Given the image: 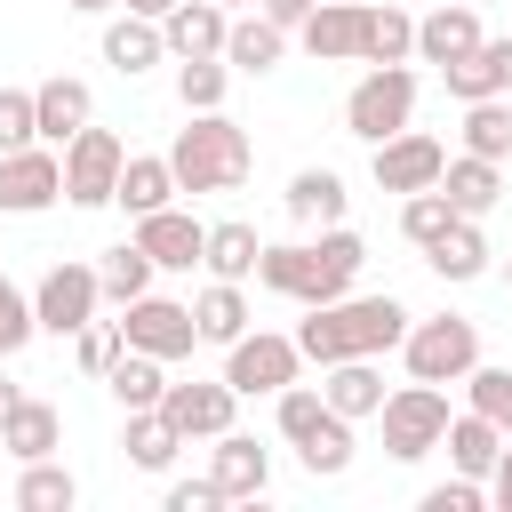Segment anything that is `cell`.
<instances>
[{"label": "cell", "instance_id": "6da1fadb", "mask_svg": "<svg viewBox=\"0 0 512 512\" xmlns=\"http://www.w3.org/2000/svg\"><path fill=\"white\" fill-rule=\"evenodd\" d=\"M360 264H368V248H360V232H344V224H320V240H264L256 248V280L272 288V296H288V304H328V296H344L352 280H360Z\"/></svg>", "mask_w": 512, "mask_h": 512}, {"label": "cell", "instance_id": "7a4b0ae2", "mask_svg": "<svg viewBox=\"0 0 512 512\" xmlns=\"http://www.w3.org/2000/svg\"><path fill=\"white\" fill-rule=\"evenodd\" d=\"M408 336V304L400 296H328V304H304V328H296V352L304 360H376Z\"/></svg>", "mask_w": 512, "mask_h": 512}, {"label": "cell", "instance_id": "3957f363", "mask_svg": "<svg viewBox=\"0 0 512 512\" xmlns=\"http://www.w3.org/2000/svg\"><path fill=\"white\" fill-rule=\"evenodd\" d=\"M168 168H176V192H240L256 152H248V128H232L224 112H184Z\"/></svg>", "mask_w": 512, "mask_h": 512}, {"label": "cell", "instance_id": "277c9868", "mask_svg": "<svg viewBox=\"0 0 512 512\" xmlns=\"http://www.w3.org/2000/svg\"><path fill=\"white\" fill-rule=\"evenodd\" d=\"M416 120V72L408 64H368L360 80H352V96H344V128L360 136V144H384V136H400Z\"/></svg>", "mask_w": 512, "mask_h": 512}, {"label": "cell", "instance_id": "5b68a950", "mask_svg": "<svg viewBox=\"0 0 512 512\" xmlns=\"http://www.w3.org/2000/svg\"><path fill=\"white\" fill-rule=\"evenodd\" d=\"M400 360L416 384H464V368L480 360V328L464 312H440V320H408L400 336Z\"/></svg>", "mask_w": 512, "mask_h": 512}, {"label": "cell", "instance_id": "8992f818", "mask_svg": "<svg viewBox=\"0 0 512 512\" xmlns=\"http://www.w3.org/2000/svg\"><path fill=\"white\" fill-rule=\"evenodd\" d=\"M376 424H384V456H392V464H416V456H432L440 432H448V392H440V384H400V392H384Z\"/></svg>", "mask_w": 512, "mask_h": 512}, {"label": "cell", "instance_id": "52a82bcc", "mask_svg": "<svg viewBox=\"0 0 512 512\" xmlns=\"http://www.w3.org/2000/svg\"><path fill=\"white\" fill-rule=\"evenodd\" d=\"M120 336H128V352H152V360H192V344H200V328H192V304H176V296H128L120 304Z\"/></svg>", "mask_w": 512, "mask_h": 512}, {"label": "cell", "instance_id": "ba28073f", "mask_svg": "<svg viewBox=\"0 0 512 512\" xmlns=\"http://www.w3.org/2000/svg\"><path fill=\"white\" fill-rule=\"evenodd\" d=\"M120 160H128V144H120L112 128H96V120H88V128L64 144V200H72V208H112Z\"/></svg>", "mask_w": 512, "mask_h": 512}, {"label": "cell", "instance_id": "9c48e42d", "mask_svg": "<svg viewBox=\"0 0 512 512\" xmlns=\"http://www.w3.org/2000/svg\"><path fill=\"white\" fill-rule=\"evenodd\" d=\"M56 200H64V152L56 144L0 152V216H40Z\"/></svg>", "mask_w": 512, "mask_h": 512}, {"label": "cell", "instance_id": "30bf717a", "mask_svg": "<svg viewBox=\"0 0 512 512\" xmlns=\"http://www.w3.org/2000/svg\"><path fill=\"white\" fill-rule=\"evenodd\" d=\"M96 304H104L96 264H48V272H40V288H32V320H40L48 336L88 328V320H96Z\"/></svg>", "mask_w": 512, "mask_h": 512}, {"label": "cell", "instance_id": "8fae6325", "mask_svg": "<svg viewBox=\"0 0 512 512\" xmlns=\"http://www.w3.org/2000/svg\"><path fill=\"white\" fill-rule=\"evenodd\" d=\"M296 368H304V352H296V336H232L224 344V384L248 400V392H280V384H296Z\"/></svg>", "mask_w": 512, "mask_h": 512}, {"label": "cell", "instance_id": "7c38bea8", "mask_svg": "<svg viewBox=\"0 0 512 512\" xmlns=\"http://www.w3.org/2000/svg\"><path fill=\"white\" fill-rule=\"evenodd\" d=\"M232 408H240V392H232L224 376H216V384H200V376H192V384H168V392H160V416L176 424V440H184V448H192V440L232 432Z\"/></svg>", "mask_w": 512, "mask_h": 512}, {"label": "cell", "instance_id": "4fadbf2b", "mask_svg": "<svg viewBox=\"0 0 512 512\" xmlns=\"http://www.w3.org/2000/svg\"><path fill=\"white\" fill-rule=\"evenodd\" d=\"M440 168H448V152L424 128H400L376 144V192H424V184H440Z\"/></svg>", "mask_w": 512, "mask_h": 512}, {"label": "cell", "instance_id": "5bb4252c", "mask_svg": "<svg viewBox=\"0 0 512 512\" xmlns=\"http://www.w3.org/2000/svg\"><path fill=\"white\" fill-rule=\"evenodd\" d=\"M136 248H144L160 272H192V264H200V248H208V224H200V216H184V208L168 200V208L136 216Z\"/></svg>", "mask_w": 512, "mask_h": 512}, {"label": "cell", "instance_id": "9a60e30c", "mask_svg": "<svg viewBox=\"0 0 512 512\" xmlns=\"http://www.w3.org/2000/svg\"><path fill=\"white\" fill-rule=\"evenodd\" d=\"M360 32H368V0H320L296 40L312 48V64H360Z\"/></svg>", "mask_w": 512, "mask_h": 512}, {"label": "cell", "instance_id": "2e32d148", "mask_svg": "<svg viewBox=\"0 0 512 512\" xmlns=\"http://www.w3.org/2000/svg\"><path fill=\"white\" fill-rule=\"evenodd\" d=\"M448 96L456 104H480V96H512V32L504 40H472L456 64H440Z\"/></svg>", "mask_w": 512, "mask_h": 512}, {"label": "cell", "instance_id": "e0dca14e", "mask_svg": "<svg viewBox=\"0 0 512 512\" xmlns=\"http://www.w3.org/2000/svg\"><path fill=\"white\" fill-rule=\"evenodd\" d=\"M32 120H40V144H72L88 120H96V96H88V80H72V72H56V80H40L32 88Z\"/></svg>", "mask_w": 512, "mask_h": 512}, {"label": "cell", "instance_id": "ac0fdd59", "mask_svg": "<svg viewBox=\"0 0 512 512\" xmlns=\"http://www.w3.org/2000/svg\"><path fill=\"white\" fill-rule=\"evenodd\" d=\"M224 32H232V8H216V0H176L160 16L168 56H224Z\"/></svg>", "mask_w": 512, "mask_h": 512}, {"label": "cell", "instance_id": "d6986e66", "mask_svg": "<svg viewBox=\"0 0 512 512\" xmlns=\"http://www.w3.org/2000/svg\"><path fill=\"white\" fill-rule=\"evenodd\" d=\"M208 480L224 488V504H240V496H264V488H272V456H264V448H256L248 432H216Z\"/></svg>", "mask_w": 512, "mask_h": 512}, {"label": "cell", "instance_id": "ffe728a7", "mask_svg": "<svg viewBox=\"0 0 512 512\" xmlns=\"http://www.w3.org/2000/svg\"><path fill=\"white\" fill-rule=\"evenodd\" d=\"M320 400L336 408V416H376L384 408V376H376V360H328L320 368Z\"/></svg>", "mask_w": 512, "mask_h": 512}, {"label": "cell", "instance_id": "44dd1931", "mask_svg": "<svg viewBox=\"0 0 512 512\" xmlns=\"http://www.w3.org/2000/svg\"><path fill=\"white\" fill-rule=\"evenodd\" d=\"M472 40H480V16H472V0H440V8L416 24V56H424V64H456Z\"/></svg>", "mask_w": 512, "mask_h": 512}, {"label": "cell", "instance_id": "7402d4cb", "mask_svg": "<svg viewBox=\"0 0 512 512\" xmlns=\"http://www.w3.org/2000/svg\"><path fill=\"white\" fill-rule=\"evenodd\" d=\"M168 192H176V168H168V152H128V160H120V184H112V200H120L128 216H152V208H168Z\"/></svg>", "mask_w": 512, "mask_h": 512}, {"label": "cell", "instance_id": "603a6c76", "mask_svg": "<svg viewBox=\"0 0 512 512\" xmlns=\"http://www.w3.org/2000/svg\"><path fill=\"white\" fill-rule=\"evenodd\" d=\"M440 192H448V208H456V216H488V208L504 200V168H496V160H480V152H464V160H448V168H440Z\"/></svg>", "mask_w": 512, "mask_h": 512}, {"label": "cell", "instance_id": "cb8c5ba5", "mask_svg": "<svg viewBox=\"0 0 512 512\" xmlns=\"http://www.w3.org/2000/svg\"><path fill=\"white\" fill-rule=\"evenodd\" d=\"M160 56H168V40H160L152 16H112V24H104V64H112V72L136 80V72H152Z\"/></svg>", "mask_w": 512, "mask_h": 512}, {"label": "cell", "instance_id": "d4e9b609", "mask_svg": "<svg viewBox=\"0 0 512 512\" xmlns=\"http://www.w3.org/2000/svg\"><path fill=\"white\" fill-rule=\"evenodd\" d=\"M56 440H64V416H56L48 400H16V408H8V424H0V448H8L16 464L56 456Z\"/></svg>", "mask_w": 512, "mask_h": 512}, {"label": "cell", "instance_id": "484cf974", "mask_svg": "<svg viewBox=\"0 0 512 512\" xmlns=\"http://www.w3.org/2000/svg\"><path fill=\"white\" fill-rule=\"evenodd\" d=\"M440 448H448V464L464 472V480H488V464H496V448H504V432L480 416V408H464V416H448V432H440Z\"/></svg>", "mask_w": 512, "mask_h": 512}, {"label": "cell", "instance_id": "4316f807", "mask_svg": "<svg viewBox=\"0 0 512 512\" xmlns=\"http://www.w3.org/2000/svg\"><path fill=\"white\" fill-rule=\"evenodd\" d=\"M280 56H288V32L272 16H232V32H224V64L232 72H272Z\"/></svg>", "mask_w": 512, "mask_h": 512}, {"label": "cell", "instance_id": "83f0119b", "mask_svg": "<svg viewBox=\"0 0 512 512\" xmlns=\"http://www.w3.org/2000/svg\"><path fill=\"white\" fill-rule=\"evenodd\" d=\"M424 256H432L440 280H480V272H488V232H480V216H456Z\"/></svg>", "mask_w": 512, "mask_h": 512}, {"label": "cell", "instance_id": "f1b7e54d", "mask_svg": "<svg viewBox=\"0 0 512 512\" xmlns=\"http://www.w3.org/2000/svg\"><path fill=\"white\" fill-rule=\"evenodd\" d=\"M104 392L120 400V416H128V408H160V392H168V360H152V352H120V360L104 368Z\"/></svg>", "mask_w": 512, "mask_h": 512}, {"label": "cell", "instance_id": "f546056e", "mask_svg": "<svg viewBox=\"0 0 512 512\" xmlns=\"http://www.w3.org/2000/svg\"><path fill=\"white\" fill-rule=\"evenodd\" d=\"M120 448H128V464H136V472H168L184 440H176V424H168L160 408H128V424H120Z\"/></svg>", "mask_w": 512, "mask_h": 512}, {"label": "cell", "instance_id": "4dcf8cb0", "mask_svg": "<svg viewBox=\"0 0 512 512\" xmlns=\"http://www.w3.org/2000/svg\"><path fill=\"white\" fill-rule=\"evenodd\" d=\"M288 216L296 224H344V176L336 168H296L288 176Z\"/></svg>", "mask_w": 512, "mask_h": 512}, {"label": "cell", "instance_id": "1f68e13d", "mask_svg": "<svg viewBox=\"0 0 512 512\" xmlns=\"http://www.w3.org/2000/svg\"><path fill=\"white\" fill-rule=\"evenodd\" d=\"M192 328H200V344H232V336H248V296H240V280H208L200 304H192Z\"/></svg>", "mask_w": 512, "mask_h": 512}, {"label": "cell", "instance_id": "d6a6232c", "mask_svg": "<svg viewBox=\"0 0 512 512\" xmlns=\"http://www.w3.org/2000/svg\"><path fill=\"white\" fill-rule=\"evenodd\" d=\"M72 504H80V480L56 456H32L24 480H16V512H72Z\"/></svg>", "mask_w": 512, "mask_h": 512}, {"label": "cell", "instance_id": "836d02e7", "mask_svg": "<svg viewBox=\"0 0 512 512\" xmlns=\"http://www.w3.org/2000/svg\"><path fill=\"white\" fill-rule=\"evenodd\" d=\"M224 88H232L224 56H176V104L184 112H224Z\"/></svg>", "mask_w": 512, "mask_h": 512}, {"label": "cell", "instance_id": "e575fe53", "mask_svg": "<svg viewBox=\"0 0 512 512\" xmlns=\"http://www.w3.org/2000/svg\"><path fill=\"white\" fill-rule=\"evenodd\" d=\"M464 152H480V160H512V104L504 96H480V104H464Z\"/></svg>", "mask_w": 512, "mask_h": 512}, {"label": "cell", "instance_id": "d590c367", "mask_svg": "<svg viewBox=\"0 0 512 512\" xmlns=\"http://www.w3.org/2000/svg\"><path fill=\"white\" fill-rule=\"evenodd\" d=\"M408 56H416V16H400V8H368L360 64H408Z\"/></svg>", "mask_w": 512, "mask_h": 512}, {"label": "cell", "instance_id": "8d00e7d4", "mask_svg": "<svg viewBox=\"0 0 512 512\" xmlns=\"http://www.w3.org/2000/svg\"><path fill=\"white\" fill-rule=\"evenodd\" d=\"M256 224H208V248H200V264L216 272V280H248L256 272Z\"/></svg>", "mask_w": 512, "mask_h": 512}, {"label": "cell", "instance_id": "74e56055", "mask_svg": "<svg viewBox=\"0 0 512 512\" xmlns=\"http://www.w3.org/2000/svg\"><path fill=\"white\" fill-rule=\"evenodd\" d=\"M152 256L136 248V240H120V248H104V264H96V288H104V304H128V296H144L152 288Z\"/></svg>", "mask_w": 512, "mask_h": 512}, {"label": "cell", "instance_id": "f35d334b", "mask_svg": "<svg viewBox=\"0 0 512 512\" xmlns=\"http://www.w3.org/2000/svg\"><path fill=\"white\" fill-rule=\"evenodd\" d=\"M296 456H304V472H312V480H336V472H352V416H328L312 440H296Z\"/></svg>", "mask_w": 512, "mask_h": 512}, {"label": "cell", "instance_id": "ab89813d", "mask_svg": "<svg viewBox=\"0 0 512 512\" xmlns=\"http://www.w3.org/2000/svg\"><path fill=\"white\" fill-rule=\"evenodd\" d=\"M448 224H456V208H448V192H440V184H424V192H400V232H408L416 248H432Z\"/></svg>", "mask_w": 512, "mask_h": 512}, {"label": "cell", "instance_id": "60d3db41", "mask_svg": "<svg viewBox=\"0 0 512 512\" xmlns=\"http://www.w3.org/2000/svg\"><path fill=\"white\" fill-rule=\"evenodd\" d=\"M464 392H472V408L512 440V368H488V360H472L464 368Z\"/></svg>", "mask_w": 512, "mask_h": 512}, {"label": "cell", "instance_id": "b9f144b4", "mask_svg": "<svg viewBox=\"0 0 512 512\" xmlns=\"http://www.w3.org/2000/svg\"><path fill=\"white\" fill-rule=\"evenodd\" d=\"M72 352H80L88 376H104V368L128 352V336H120V320H88V328H72Z\"/></svg>", "mask_w": 512, "mask_h": 512}, {"label": "cell", "instance_id": "7bdbcfd3", "mask_svg": "<svg viewBox=\"0 0 512 512\" xmlns=\"http://www.w3.org/2000/svg\"><path fill=\"white\" fill-rule=\"evenodd\" d=\"M24 144H40L32 88H0V152H24Z\"/></svg>", "mask_w": 512, "mask_h": 512}, {"label": "cell", "instance_id": "ee69618b", "mask_svg": "<svg viewBox=\"0 0 512 512\" xmlns=\"http://www.w3.org/2000/svg\"><path fill=\"white\" fill-rule=\"evenodd\" d=\"M32 296L16 288V280H0V352H16V344H32Z\"/></svg>", "mask_w": 512, "mask_h": 512}, {"label": "cell", "instance_id": "f6af8a7d", "mask_svg": "<svg viewBox=\"0 0 512 512\" xmlns=\"http://www.w3.org/2000/svg\"><path fill=\"white\" fill-rule=\"evenodd\" d=\"M488 504V480H440V488H424V512H480Z\"/></svg>", "mask_w": 512, "mask_h": 512}, {"label": "cell", "instance_id": "bcb514c9", "mask_svg": "<svg viewBox=\"0 0 512 512\" xmlns=\"http://www.w3.org/2000/svg\"><path fill=\"white\" fill-rule=\"evenodd\" d=\"M216 504H224L216 480H176V488H168V512H216Z\"/></svg>", "mask_w": 512, "mask_h": 512}, {"label": "cell", "instance_id": "7dc6e473", "mask_svg": "<svg viewBox=\"0 0 512 512\" xmlns=\"http://www.w3.org/2000/svg\"><path fill=\"white\" fill-rule=\"evenodd\" d=\"M488 504L496 512H512V440L496 448V464H488Z\"/></svg>", "mask_w": 512, "mask_h": 512}, {"label": "cell", "instance_id": "c3c4849f", "mask_svg": "<svg viewBox=\"0 0 512 512\" xmlns=\"http://www.w3.org/2000/svg\"><path fill=\"white\" fill-rule=\"evenodd\" d=\"M312 8H320V0H264V16H272V24H280V32H296V24H304V16H312Z\"/></svg>", "mask_w": 512, "mask_h": 512}, {"label": "cell", "instance_id": "681fc988", "mask_svg": "<svg viewBox=\"0 0 512 512\" xmlns=\"http://www.w3.org/2000/svg\"><path fill=\"white\" fill-rule=\"evenodd\" d=\"M168 8H176V0H128V16H152V24H160Z\"/></svg>", "mask_w": 512, "mask_h": 512}, {"label": "cell", "instance_id": "f907efd6", "mask_svg": "<svg viewBox=\"0 0 512 512\" xmlns=\"http://www.w3.org/2000/svg\"><path fill=\"white\" fill-rule=\"evenodd\" d=\"M16 400H24V392H16L8 376H0V424H8V408H16Z\"/></svg>", "mask_w": 512, "mask_h": 512}, {"label": "cell", "instance_id": "816d5d0a", "mask_svg": "<svg viewBox=\"0 0 512 512\" xmlns=\"http://www.w3.org/2000/svg\"><path fill=\"white\" fill-rule=\"evenodd\" d=\"M64 8H80V16H104V8H120V0H64Z\"/></svg>", "mask_w": 512, "mask_h": 512}, {"label": "cell", "instance_id": "f5cc1de1", "mask_svg": "<svg viewBox=\"0 0 512 512\" xmlns=\"http://www.w3.org/2000/svg\"><path fill=\"white\" fill-rule=\"evenodd\" d=\"M216 8H248V0H216Z\"/></svg>", "mask_w": 512, "mask_h": 512}, {"label": "cell", "instance_id": "db71d44e", "mask_svg": "<svg viewBox=\"0 0 512 512\" xmlns=\"http://www.w3.org/2000/svg\"><path fill=\"white\" fill-rule=\"evenodd\" d=\"M504 288H512V264H504Z\"/></svg>", "mask_w": 512, "mask_h": 512}, {"label": "cell", "instance_id": "11a10c76", "mask_svg": "<svg viewBox=\"0 0 512 512\" xmlns=\"http://www.w3.org/2000/svg\"><path fill=\"white\" fill-rule=\"evenodd\" d=\"M0 360H8V352H0Z\"/></svg>", "mask_w": 512, "mask_h": 512}]
</instances>
